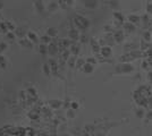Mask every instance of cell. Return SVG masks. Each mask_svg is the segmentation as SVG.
Segmentation results:
<instances>
[{
	"label": "cell",
	"mask_w": 152,
	"mask_h": 136,
	"mask_svg": "<svg viewBox=\"0 0 152 136\" xmlns=\"http://www.w3.org/2000/svg\"><path fill=\"white\" fill-rule=\"evenodd\" d=\"M28 37H30V39H32L33 41H35V35L33 34V32H31V33L28 34Z\"/></svg>",
	"instance_id": "cell-1"
}]
</instances>
